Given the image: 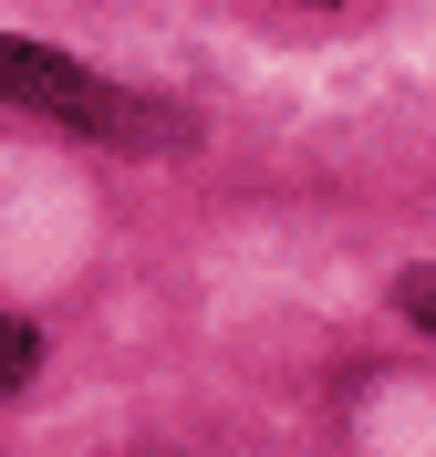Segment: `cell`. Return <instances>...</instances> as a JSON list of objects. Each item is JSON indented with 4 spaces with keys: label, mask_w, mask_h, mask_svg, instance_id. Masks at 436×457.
<instances>
[{
    "label": "cell",
    "mask_w": 436,
    "mask_h": 457,
    "mask_svg": "<svg viewBox=\"0 0 436 457\" xmlns=\"http://www.w3.org/2000/svg\"><path fill=\"white\" fill-rule=\"evenodd\" d=\"M0 94H11V104H31V114H53V125L115 136V145H136V156H167V145H187V125H177L167 104H145V94L104 84L94 62L53 53V42H11V31H0Z\"/></svg>",
    "instance_id": "6da1fadb"
},
{
    "label": "cell",
    "mask_w": 436,
    "mask_h": 457,
    "mask_svg": "<svg viewBox=\"0 0 436 457\" xmlns=\"http://www.w3.org/2000/svg\"><path fill=\"white\" fill-rule=\"evenodd\" d=\"M31 374H42V333H31V322H11V312H0V395H21Z\"/></svg>",
    "instance_id": "7a4b0ae2"
},
{
    "label": "cell",
    "mask_w": 436,
    "mask_h": 457,
    "mask_svg": "<svg viewBox=\"0 0 436 457\" xmlns=\"http://www.w3.org/2000/svg\"><path fill=\"white\" fill-rule=\"evenodd\" d=\"M395 312H406V322H426V333H436V260L395 281Z\"/></svg>",
    "instance_id": "3957f363"
}]
</instances>
